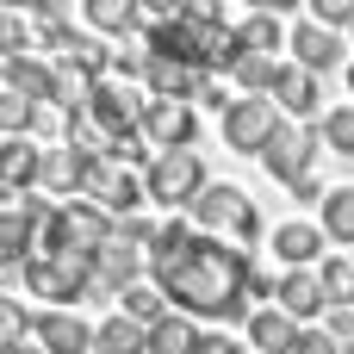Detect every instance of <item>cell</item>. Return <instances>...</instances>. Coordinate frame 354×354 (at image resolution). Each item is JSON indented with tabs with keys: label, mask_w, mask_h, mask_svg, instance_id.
<instances>
[{
	"label": "cell",
	"mask_w": 354,
	"mask_h": 354,
	"mask_svg": "<svg viewBox=\"0 0 354 354\" xmlns=\"http://www.w3.org/2000/svg\"><path fill=\"white\" fill-rule=\"evenodd\" d=\"M149 274L156 292L180 305V317H249V286L255 268L243 249H224L218 236L193 224H162L149 243Z\"/></svg>",
	"instance_id": "1"
},
{
	"label": "cell",
	"mask_w": 354,
	"mask_h": 354,
	"mask_svg": "<svg viewBox=\"0 0 354 354\" xmlns=\"http://www.w3.org/2000/svg\"><path fill=\"white\" fill-rule=\"evenodd\" d=\"M112 236V218L81 205V199H62L50 205L44 230H37V249L25 255V286L31 299H50V305H68V299H87L93 292V255L100 243Z\"/></svg>",
	"instance_id": "2"
},
{
	"label": "cell",
	"mask_w": 354,
	"mask_h": 354,
	"mask_svg": "<svg viewBox=\"0 0 354 354\" xmlns=\"http://www.w3.org/2000/svg\"><path fill=\"white\" fill-rule=\"evenodd\" d=\"M137 19L149 25V56H168L180 68H193L199 81L243 56L236 31L224 25V12L212 0H156V6H137Z\"/></svg>",
	"instance_id": "3"
},
{
	"label": "cell",
	"mask_w": 354,
	"mask_h": 354,
	"mask_svg": "<svg viewBox=\"0 0 354 354\" xmlns=\"http://www.w3.org/2000/svg\"><path fill=\"white\" fill-rule=\"evenodd\" d=\"M199 187H205V162H199V149H162V156H149L143 199H156V205H193Z\"/></svg>",
	"instance_id": "4"
},
{
	"label": "cell",
	"mask_w": 354,
	"mask_h": 354,
	"mask_svg": "<svg viewBox=\"0 0 354 354\" xmlns=\"http://www.w3.org/2000/svg\"><path fill=\"white\" fill-rule=\"evenodd\" d=\"M193 224L212 236V230H236L243 243H255L261 236V212L249 205V193L243 187H224V180H212V187H199V199H193Z\"/></svg>",
	"instance_id": "5"
},
{
	"label": "cell",
	"mask_w": 354,
	"mask_h": 354,
	"mask_svg": "<svg viewBox=\"0 0 354 354\" xmlns=\"http://www.w3.org/2000/svg\"><path fill=\"white\" fill-rule=\"evenodd\" d=\"M274 131H280L274 100H230V112H224V143H230L236 156H261V149L274 143Z\"/></svg>",
	"instance_id": "6"
},
{
	"label": "cell",
	"mask_w": 354,
	"mask_h": 354,
	"mask_svg": "<svg viewBox=\"0 0 354 354\" xmlns=\"http://www.w3.org/2000/svg\"><path fill=\"white\" fill-rule=\"evenodd\" d=\"M317 143H324V137H317L311 124H280V131H274V143L261 149V162H268V174H274V180L299 187V180L311 174V162H317Z\"/></svg>",
	"instance_id": "7"
},
{
	"label": "cell",
	"mask_w": 354,
	"mask_h": 354,
	"mask_svg": "<svg viewBox=\"0 0 354 354\" xmlns=\"http://www.w3.org/2000/svg\"><path fill=\"white\" fill-rule=\"evenodd\" d=\"M50 205L44 199H0V268H25V255L37 249V230H44Z\"/></svg>",
	"instance_id": "8"
},
{
	"label": "cell",
	"mask_w": 354,
	"mask_h": 354,
	"mask_svg": "<svg viewBox=\"0 0 354 354\" xmlns=\"http://www.w3.org/2000/svg\"><path fill=\"white\" fill-rule=\"evenodd\" d=\"M199 137V112L187 100H149L143 106V143L162 156V149H193Z\"/></svg>",
	"instance_id": "9"
},
{
	"label": "cell",
	"mask_w": 354,
	"mask_h": 354,
	"mask_svg": "<svg viewBox=\"0 0 354 354\" xmlns=\"http://www.w3.org/2000/svg\"><path fill=\"white\" fill-rule=\"evenodd\" d=\"M137 268H143V249L131 243V236H106L100 243V255H93V286H106V292H124V286H137Z\"/></svg>",
	"instance_id": "10"
},
{
	"label": "cell",
	"mask_w": 354,
	"mask_h": 354,
	"mask_svg": "<svg viewBox=\"0 0 354 354\" xmlns=\"http://www.w3.org/2000/svg\"><path fill=\"white\" fill-rule=\"evenodd\" d=\"M31 336L44 354H93V330L75 317V311H44L31 317Z\"/></svg>",
	"instance_id": "11"
},
{
	"label": "cell",
	"mask_w": 354,
	"mask_h": 354,
	"mask_svg": "<svg viewBox=\"0 0 354 354\" xmlns=\"http://www.w3.org/2000/svg\"><path fill=\"white\" fill-rule=\"evenodd\" d=\"M268 100H274L280 112H292V124H305V118L317 112V100H324V93H317V75H305L299 62H280V68H274Z\"/></svg>",
	"instance_id": "12"
},
{
	"label": "cell",
	"mask_w": 354,
	"mask_h": 354,
	"mask_svg": "<svg viewBox=\"0 0 354 354\" xmlns=\"http://www.w3.org/2000/svg\"><path fill=\"white\" fill-rule=\"evenodd\" d=\"M286 50H292V62H299L305 75H324V68H336V56H342L336 31H324L317 19H299L292 37H286Z\"/></svg>",
	"instance_id": "13"
},
{
	"label": "cell",
	"mask_w": 354,
	"mask_h": 354,
	"mask_svg": "<svg viewBox=\"0 0 354 354\" xmlns=\"http://www.w3.org/2000/svg\"><path fill=\"white\" fill-rule=\"evenodd\" d=\"M274 299H280V311L305 330V317H317L330 299H324V280H317V268H292L280 286H274Z\"/></svg>",
	"instance_id": "14"
},
{
	"label": "cell",
	"mask_w": 354,
	"mask_h": 354,
	"mask_svg": "<svg viewBox=\"0 0 354 354\" xmlns=\"http://www.w3.org/2000/svg\"><path fill=\"white\" fill-rule=\"evenodd\" d=\"M37 168H44V149L31 143V137H0V193H25V187H37Z\"/></svg>",
	"instance_id": "15"
},
{
	"label": "cell",
	"mask_w": 354,
	"mask_h": 354,
	"mask_svg": "<svg viewBox=\"0 0 354 354\" xmlns=\"http://www.w3.org/2000/svg\"><path fill=\"white\" fill-rule=\"evenodd\" d=\"M143 81H149V100H187L193 106V93H199V75L168 62V56H143Z\"/></svg>",
	"instance_id": "16"
},
{
	"label": "cell",
	"mask_w": 354,
	"mask_h": 354,
	"mask_svg": "<svg viewBox=\"0 0 354 354\" xmlns=\"http://www.w3.org/2000/svg\"><path fill=\"white\" fill-rule=\"evenodd\" d=\"M274 255H280L286 268H311V261L324 255V230L305 224V218H286V224L274 230Z\"/></svg>",
	"instance_id": "17"
},
{
	"label": "cell",
	"mask_w": 354,
	"mask_h": 354,
	"mask_svg": "<svg viewBox=\"0 0 354 354\" xmlns=\"http://www.w3.org/2000/svg\"><path fill=\"white\" fill-rule=\"evenodd\" d=\"M50 81H56V62H37V56H6V93L44 106L50 100Z\"/></svg>",
	"instance_id": "18"
},
{
	"label": "cell",
	"mask_w": 354,
	"mask_h": 354,
	"mask_svg": "<svg viewBox=\"0 0 354 354\" xmlns=\"http://www.w3.org/2000/svg\"><path fill=\"white\" fill-rule=\"evenodd\" d=\"M299 336V324L274 305V311H249V354H286Z\"/></svg>",
	"instance_id": "19"
},
{
	"label": "cell",
	"mask_w": 354,
	"mask_h": 354,
	"mask_svg": "<svg viewBox=\"0 0 354 354\" xmlns=\"http://www.w3.org/2000/svg\"><path fill=\"white\" fill-rule=\"evenodd\" d=\"M37 187H50V193L75 199V193H81V149H68V143L44 149V168H37Z\"/></svg>",
	"instance_id": "20"
},
{
	"label": "cell",
	"mask_w": 354,
	"mask_h": 354,
	"mask_svg": "<svg viewBox=\"0 0 354 354\" xmlns=\"http://www.w3.org/2000/svg\"><path fill=\"white\" fill-rule=\"evenodd\" d=\"M93 348L100 354H149V330H137L131 317H106L93 330Z\"/></svg>",
	"instance_id": "21"
},
{
	"label": "cell",
	"mask_w": 354,
	"mask_h": 354,
	"mask_svg": "<svg viewBox=\"0 0 354 354\" xmlns=\"http://www.w3.org/2000/svg\"><path fill=\"white\" fill-rule=\"evenodd\" d=\"M330 243H348L354 249V187H330L324 193V224H317Z\"/></svg>",
	"instance_id": "22"
},
{
	"label": "cell",
	"mask_w": 354,
	"mask_h": 354,
	"mask_svg": "<svg viewBox=\"0 0 354 354\" xmlns=\"http://www.w3.org/2000/svg\"><path fill=\"white\" fill-rule=\"evenodd\" d=\"M87 25L100 31V37H124L131 25H143L137 19V6L131 0H87Z\"/></svg>",
	"instance_id": "23"
},
{
	"label": "cell",
	"mask_w": 354,
	"mask_h": 354,
	"mask_svg": "<svg viewBox=\"0 0 354 354\" xmlns=\"http://www.w3.org/2000/svg\"><path fill=\"white\" fill-rule=\"evenodd\" d=\"M274 68H280L274 56H249V50H243V56L230 62V75H236V87H243V100H261V93L274 87Z\"/></svg>",
	"instance_id": "24"
},
{
	"label": "cell",
	"mask_w": 354,
	"mask_h": 354,
	"mask_svg": "<svg viewBox=\"0 0 354 354\" xmlns=\"http://www.w3.org/2000/svg\"><path fill=\"white\" fill-rule=\"evenodd\" d=\"M193 342H199L193 317H162V324L149 330V354H193Z\"/></svg>",
	"instance_id": "25"
},
{
	"label": "cell",
	"mask_w": 354,
	"mask_h": 354,
	"mask_svg": "<svg viewBox=\"0 0 354 354\" xmlns=\"http://www.w3.org/2000/svg\"><path fill=\"white\" fill-rule=\"evenodd\" d=\"M236 44H243L249 56H268V50H280V19H274V12H249V19L236 25Z\"/></svg>",
	"instance_id": "26"
},
{
	"label": "cell",
	"mask_w": 354,
	"mask_h": 354,
	"mask_svg": "<svg viewBox=\"0 0 354 354\" xmlns=\"http://www.w3.org/2000/svg\"><path fill=\"white\" fill-rule=\"evenodd\" d=\"M118 317H131L137 330H156V324H162L168 311H162V292L137 280V286H124V311H118Z\"/></svg>",
	"instance_id": "27"
},
{
	"label": "cell",
	"mask_w": 354,
	"mask_h": 354,
	"mask_svg": "<svg viewBox=\"0 0 354 354\" xmlns=\"http://www.w3.org/2000/svg\"><path fill=\"white\" fill-rule=\"evenodd\" d=\"M317 280H324V299H330V305H342V311L354 305V261H342V255H336V261H324V268H317Z\"/></svg>",
	"instance_id": "28"
},
{
	"label": "cell",
	"mask_w": 354,
	"mask_h": 354,
	"mask_svg": "<svg viewBox=\"0 0 354 354\" xmlns=\"http://www.w3.org/2000/svg\"><path fill=\"white\" fill-rule=\"evenodd\" d=\"M37 118H44V106H31V100H19V93L0 87V131H6V137H25Z\"/></svg>",
	"instance_id": "29"
},
{
	"label": "cell",
	"mask_w": 354,
	"mask_h": 354,
	"mask_svg": "<svg viewBox=\"0 0 354 354\" xmlns=\"http://www.w3.org/2000/svg\"><path fill=\"white\" fill-rule=\"evenodd\" d=\"M25 336H31V311H25L19 299H6V292H0V354H12Z\"/></svg>",
	"instance_id": "30"
},
{
	"label": "cell",
	"mask_w": 354,
	"mask_h": 354,
	"mask_svg": "<svg viewBox=\"0 0 354 354\" xmlns=\"http://www.w3.org/2000/svg\"><path fill=\"white\" fill-rule=\"evenodd\" d=\"M317 137L330 143V149H342V156H354V106H336L324 124H317Z\"/></svg>",
	"instance_id": "31"
},
{
	"label": "cell",
	"mask_w": 354,
	"mask_h": 354,
	"mask_svg": "<svg viewBox=\"0 0 354 354\" xmlns=\"http://www.w3.org/2000/svg\"><path fill=\"white\" fill-rule=\"evenodd\" d=\"M286 354H342V348L330 342V330H299V336H292V348H286Z\"/></svg>",
	"instance_id": "32"
},
{
	"label": "cell",
	"mask_w": 354,
	"mask_h": 354,
	"mask_svg": "<svg viewBox=\"0 0 354 354\" xmlns=\"http://www.w3.org/2000/svg\"><path fill=\"white\" fill-rule=\"evenodd\" d=\"M317 25H324V31L354 25V0H317Z\"/></svg>",
	"instance_id": "33"
},
{
	"label": "cell",
	"mask_w": 354,
	"mask_h": 354,
	"mask_svg": "<svg viewBox=\"0 0 354 354\" xmlns=\"http://www.w3.org/2000/svg\"><path fill=\"white\" fill-rule=\"evenodd\" d=\"M0 56H25V25L12 12H0Z\"/></svg>",
	"instance_id": "34"
},
{
	"label": "cell",
	"mask_w": 354,
	"mask_h": 354,
	"mask_svg": "<svg viewBox=\"0 0 354 354\" xmlns=\"http://www.w3.org/2000/svg\"><path fill=\"white\" fill-rule=\"evenodd\" d=\"M193 354H243V348H236L230 336H218V330H212V336H199V342H193Z\"/></svg>",
	"instance_id": "35"
},
{
	"label": "cell",
	"mask_w": 354,
	"mask_h": 354,
	"mask_svg": "<svg viewBox=\"0 0 354 354\" xmlns=\"http://www.w3.org/2000/svg\"><path fill=\"white\" fill-rule=\"evenodd\" d=\"M106 68H118V75H143V56H137V50H118V56H106Z\"/></svg>",
	"instance_id": "36"
},
{
	"label": "cell",
	"mask_w": 354,
	"mask_h": 354,
	"mask_svg": "<svg viewBox=\"0 0 354 354\" xmlns=\"http://www.w3.org/2000/svg\"><path fill=\"white\" fill-rule=\"evenodd\" d=\"M12 354H44V348H37V342H19V348H12Z\"/></svg>",
	"instance_id": "37"
},
{
	"label": "cell",
	"mask_w": 354,
	"mask_h": 354,
	"mask_svg": "<svg viewBox=\"0 0 354 354\" xmlns=\"http://www.w3.org/2000/svg\"><path fill=\"white\" fill-rule=\"evenodd\" d=\"M348 93H354V62H348Z\"/></svg>",
	"instance_id": "38"
},
{
	"label": "cell",
	"mask_w": 354,
	"mask_h": 354,
	"mask_svg": "<svg viewBox=\"0 0 354 354\" xmlns=\"http://www.w3.org/2000/svg\"><path fill=\"white\" fill-rule=\"evenodd\" d=\"M0 81H6V56H0Z\"/></svg>",
	"instance_id": "39"
},
{
	"label": "cell",
	"mask_w": 354,
	"mask_h": 354,
	"mask_svg": "<svg viewBox=\"0 0 354 354\" xmlns=\"http://www.w3.org/2000/svg\"><path fill=\"white\" fill-rule=\"evenodd\" d=\"M342 354H354V342H348V348H342Z\"/></svg>",
	"instance_id": "40"
},
{
	"label": "cell",
	"mask_w": 354,
	"mask_h": 354,
	"mask_svg": "<svg viewBox=\"0 0 354 354\" xmlns=\"http://www.w3.org/2000/svg\"><path fill=\"white\" fill-rule=\"evenodd\" d=\"M0 199H12V193H0Z\"/></svg>",
	"instance_id": "41"
},
{
	"label": "cell",
	"mask_w": 354,
	"mask_h": 354,
	"mask_svg": "<svg viewBox=\"0 0 354 354\" xmlns=\"http://www.w3.org/2000/svg\"><path fill=\"white\" fill-rule=\"evenodd\" d=\"M348 37H354V25H348Z\"/></svg>",
	"instance_id": "42"
}]
</instances>
